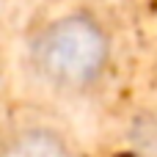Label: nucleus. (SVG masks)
Listing matches in <instances>:
<instances>
[{"mask_svg": "<svg viewBox=\"0 0 157 157\" xmlns=\"http://www.w3.org/2000/svg\"><path fill=\"white\" fill-rule=\"evenodd\" d=\"M113 63L110 28L88 8L63 11L39 25L28 41V66L58 94L94 91Z\"/></svg>", "mask_w": 157, "mask_h": 157, "instance_id": "f257e3e1", "label": "nucleus"}, {"mask_svg": "<svg viewBox=\"0 0 157 157\" xmlns=\"http://www.w3.org/2000/svg\"><path fill=\"white\" fill-rule=\"evenodd\" d=\"M0 157H77V152L55 124L19 121L0 132Z\"/></svg>", "mask_w": 157, "mask_h": 157, "instance_id": "f03ea898", "label": "nucleus"}]
</instances>
